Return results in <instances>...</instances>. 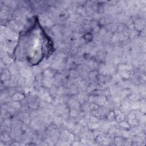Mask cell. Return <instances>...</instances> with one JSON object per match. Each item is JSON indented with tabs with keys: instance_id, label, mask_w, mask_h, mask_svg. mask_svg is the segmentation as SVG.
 <instances>
[{
	"instance_id": "6da1fadb",
	"label": "cell",
	"mask_w": 146,
	"mask_h": 146,
	"mask_svg": "<svg viewBox=\"0 0 146 146\" xmlns=\"http://www.w3.org/2000/svg\"><path fill=\"white\" fill-rule=\"evenodd\" d=\"M53 50L51 38L36 17L34 22L21 33L14 55L18 60L34 66L50 55Z\"/></svg>"
}]
</instances>
